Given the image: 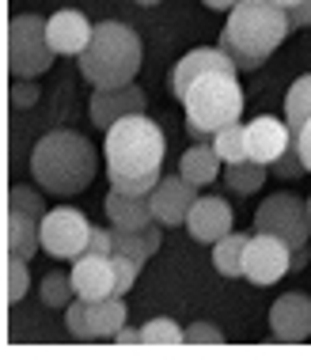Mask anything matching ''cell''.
<instances>
[{
  "label": "cell",
  "mask_w": 311,
  "mask_h": 360,
  "mask_svg": "<svg viewBox=\"0 0 311 360\" xmlns=\"http://www.w3.org/2000/svg\"><path fill=\"white\" fill-rule=\"evenodd\" d=\"M163 152H167V137L148 114H129V118L114 122L103 144L110 190L148 198L156 182L163 179Z\"/></svg>",
  "instance_id": "1"
},
{
  "label": "cell",
  "mask_w": 311,
  "mask_h": 360,
  "mask_svg": "<svg viewBox=\"0 0 311 360\" xmlns=\"http://www.w3.org/2000/svg\"><path fill=\"white\" fill-rule=\"evenodd\" d=\"M288 31H293V23H288V12L281 4H274V0H239L228 12L220 50L236 61V69L255 72L288 38Z\"/></svg>",
  "instance_id": "2"
},
{
  "label": "cell",
  "mask_w": 311,
  "mask_h": 360,
  "mask_svg": "<svg viewBox=\"0 0 311 360\" xmlns=\"http://www.w3.org/2000/svg\"><path fill=\"white\" fill-rule=\"evenodd\" d=\"M31 174L46 193H57V198H76V193H84L95 179L91 141L76 129L46 133L31 152Z\"/></svg>",
  "instance_id": "3"
},
{
  "label": "cell",
  "mask_w": 311,
  "mask_h": 360,
  "mask_svg": "<svg viewBox=\"0 0 311 360\" xmlns=\"http://www.w3.org/2000/svg\"><path fill=\"white\" fill-rule=\"evenodd\" d=\"M141 69V38L133 27L106 19L95 23L91 42L80 53V72L91 87H125Z\"/></svg>",
  "instance_id": "4"
},
{
  "label": "cell",
  "mask_w": 311,
  "mask_h": 360,
  "mask_svg": "<svg viewBox=\"0 0 311 360\" xmlns=\"http://www.w3.org/2000/svg\"><path fill=\"white\" fill-rule=\"evenodd\" d=\"M243 87H239V72H205L190 84V91L182 95L186 106V122L201 125L209 133H220L224 125L239 122L243 114Z\"/></svg>",
  "instance_id": "5"
},
{
  "label": "cell",
  "mask_w": 311,
  "mask_h": 360,
  "mask_svg": "<svg viewBox=\"0 0 311 360\" xmlns=\"http://www.w3.org/2000/svg\"><path fill=\"white\" fill-rule=\"evenodd\" d=\"M53 50L50 38H46V19L38 15H15L12 31H8V65H12L15 80L27 76H42L53 65Z\"/></svg>",
  "instance_id": "6"
},
{
  "label": "cell",
  "mask_w": 311,
  "mask_h": 360,
  "mask_svg": "<svg viewBox=\"0 0 311 360\" xmlns=\"http://www.w3.org/2000/svg\"><path fill=\"white\" fill-rule=\"evenodd\" d=\"M46 201L34 190L15 186L8 198V250L31 262L42 250V220H46Z\"/></svg>",
  "instance_id": "7"
},
{
  "label": "cell",
  "mask_w": 311,
  "mask_h": 360,
  "mask_svg": "<svg viewBox=\"0 0 311 360\" xmlns=\"http://www.w3.org/2000/svg\"><path fill=\"white\" fill-rule=\"evenodd\" d=\"M255 231H269V236L285 239L293 250L307 247V239H311L307 201H300L296 193H274V198H266L255 212Z\"/></svg>",
  "instance_id": "8"
},
{
  "label": "cell",
  "mask_w": 311,
  "mask_h": 360,
  "mask_svg": "<svg viewBox=\"0 0 311 360\" xmlns=\"http://www.w3.org/2000/svg\"><path fill=\"white\" fill-rule=\"evenodd\" d=\"M87 243H91V224L80 209H50L42 220V250L50 258H69L76 262L80 255H87Z\"/></svg>",
  "instance_id": "9"
},
{
  "label": "cell",
  "mask_w": 311,
  "mask_h": 360,
  "mask_svg": "<svg viewBox=\"0 0 311 360\" xmlns=\"http://www.w3.org/2000/svg\"><path fill=\"white\" fill-rule=\"evenodd\" d=\"M285 274H293V247L269 231H255L243 250V277L250 285H277Z\"/></svg>",
  "instance_id": "10"
},
{
  "label": "cell",
  "mask_w": 311,
  "mask_h": 360,
  "mask_svg": "<svg viewBox=\"0 0 311 360\" xmlns=\"http://www.w3.org/2000/svg\"><path fill=\"white\" fill-rule=\"evenodd\" d=\"M193 201H198V186L186 182L182 174L160 179V182H156V190L148 193L152 217H156V224H163V228H179V224H186Z\"/></svg>",
  "instance_id": "11"
},
{
  "label": "cell",
  "mask_w": 311,
  "mask_h": 360,
  "mask_svg": "<svg viewBox=\"0 0 311 360\" xmlns=\"http://www.w3.org/2000/svg\"><path fill=\"white\" fill-rule=\"evenodd\" d=\"M296 129L288 122L274 118V114H262V118L247 122V155L262 167H274L281 155L288 152V144H293Z\"/></svg>",
  "instance_id": "12"
},
{
  "label": "cell",
  "mask_w": 311,
  "mask_h": 360,
  "mask_svg": "<svg viewBox=\"0 0 311 360\" xmlns=\"http://www.w3.org/2000/svg\"><path fill=\"white\" fill-rule=\"evenodd\" d=\"M129 114H144V91L133 84L125 87H95L91 91V122L106 133L114 122L129 118Z\"/></svg>",
  "instance_id": "13"
},
{
  "label": "cell",
  "mask_w": 311,
  "mask_h": 360,
  "mask_svg": "<svg viewBox=\"0 0 311 360\" xmlns=\"http://www.w3.org/2000/svg\"><path fill=\"white\" fill-rule=\"evenodd\" d=\"M269 330L277 342H304L311 334V296L304 292H285L269 307Z\"/></svg>",
  "instance_id": "14"
},
{
  "label": "cell",
  "mask_w": 311,
  "mask_h": 360,
  "mask_svg": "<svg viewBox=\"0 0 311 360\" xmlns=\"http://www.w3.org/2000/svg\"><path fill=\"white\" fill-rule=\"evenodd\" d=\"M205 72H239V69H236V61H231V57L220 50V46H217V50H209V46L190 50L179 65H174V76H171L174 99H182V95L190 91V84L198 80V76H205Z\"/></svg>",
  "instance_id": "15"
},
{
  "label": "cell",
  "mask_w": 311,
  "mask_h": 360,
  "mask_svg": "<svg viewBox=\"0 0 311 360\" xmlns=\"http://www.w3.org/2000/svg\"><path fill=\"white\" fill-rule=\"evenodd\" d=\"M72 285H76V296H84V300L114 296V258L95 255V250L80 255L72 266Z\"/></svg>",
  "instance_id": "16"
},
{
  "label": "cell",
  "mask_w": 311,
  "mask_h": 360,
  "mask_svg": "<svg viewBox=\"0 0 311 360\" xmlns=\"http://www.w3.org/2000/svg\"><path fill=\"white\" fill-rule=\"evenodd\" d=\"M91 31L95 27L84 19V12L76 8H65V12H53L46 19V38H50V50L53 53H76L80 57L91 42Z\"/></svg>",
  "instance_id": "17"
},
{
  "label": "cell",
  "mask_w": 311,
  "mask_h": 360,
  "mask_svg": "<svg viewBox=\"0 0 311 360\" xmlns=\"http://www.w3.org/2000/svg\"><path fill=\"white\" fill-rule=\"evenodd\" d=\"M186 228L198 243H220L231 231V205L224 198H201L193 201L190 217H186Z\"/></svg>",
  "instance_id": "18"
},
{
  "label": "cell",
  "mask_w": 311,
  "mask_h": 360,
  "mask_svg": "<svg viewBox=\"0 0 311 360\" xmlns=\"http://www.w3.org/2000/svg\"><path fill=\"white\" fill-rule=\"evenodd\" d=\"M103 209H106V220H110V228H122V231L148 228V224L156 220L148 198H133V193H122V190H110V193H106Z\"/></svg>",
  "instance_id": "19"
},
{
  "label": "cell",
  "mask_w": 311,
  "mask_h": 360,
  "mask_svg": "<svg viewBox=\"0 0 311 360\" xmlns=\"http://www.w3.org/2000/svg\"><path fill=\"white\" fill-rule=\"evenodd\" d=\"M87 342H114V334L125 326V304L122 296H106V300H87Z\"/></svg>",
  "instance_id": "20"
},
{
  "label": "cell",
  "mask_w": 311,
  "mask_h": 360,
  "mask_svg": "<svg viewBox=\"0 0 311 360\" xmlns=\"http://www.w3.org/2000/svg\"><path fill=\"white\" fill-rule=\"evenodd\" d=\"M220 163H224V160H220V152L212 148V141H205V144H193V148L182 152L179 174L201 190V186H209V182L220 174Z\"/></svg>",
  "instance_id": "21"
},
{
  "label": "cell",
  "mask_w": 311,
  "mask_h": 360,
  "mask_svg": "<svg viewBox=\"0 0 311 360\" xmlns=\"http://www.w3.org/2000/svg\"><path fill=\"white\" fill-rule=\"evenodd\" d=\"M114 231V255H125V258H133L137 266H144L156 250H160V228H156V220L148 224V228H137V231H122V228H110Z\"/></svg>",
  "instance_id": "22"
},
{
  "label": "cell",
  "mask_w": 311,
  "mask_h": 360,
  "mask_svg": "<svg viewBox=\"0 0 311 360\" xmlns=\"http://www.w3.org/2000/svg\"><path fill=\"white\" fill-rule=\"evenodd\" d=\"M250 236L243 231H228L220 243H212V262L224 277H243V250H247Z\"/></svg>",
  "instance_id": "23"
},
{
  "label": "cell",
  "mask_w": 311,
  "mask_h": 360,
  "mask_svg": "<svg viewBox=\"0 0 311 360\" xmlns=\"http://www.w3.org/2000/svg\"><path fill=\"white\" fill-rule=\"evenodd\" d=\"M285 122L293 129H304V122H311V72L288 87L285 95Z\"/></svg>",
  "instance_id": "24"
},
{
  "label": "cell",
  "mask_w": 311,
  "mask_h": 360,
  "mask_svg": "<svg viewBox=\"0 0 311 360\" xmlns=\"http://www.w3.org/2000/svg\"><path fill=\"white\" fill-rule=\"evenodd\" d=\"M212 148L220 152V160H224V163L250 160V155H247V125L231 122V125H224L220 133H212Z\"/></svg>",
  "instance_id": "25"
},
{
  "label": "cell",
  "mask_w": 311,
  "mask_h": 360,
  "mask_svg": "<svg viewBox=\"0 0 311 360\" xmlns=\"http://www.w3.org/2000/svg\"><path fill=\"white\" fill-rule=\"evenodd\" d=\"M266 171L269 167H262V163H255V160L224 163V179H228V186L236 190V193H255L262 182H266Z\"/></svg>",
  "instance_id": "26"
},
{
  "label": "cell",
  "mask_w": 311,
  "mask_h": 360,
  "mask_svg": "<svg viewBox=\"0 0 311 360\" xmlns=\"http://www.w3.org/2000/svg\"><path fill=\"white\" fill-rule=\"evenodd\" d=\"M186 342V330L171 319H148L141 326V345H182Z\"/></svg>",
  "instance_id": "27"
},
{
  "label": "cell",
  "mask_w": 311,
  "mask_h": 360,
  "mask_svg": "<svg viewBox=\"0 0 311 360\" xmlns=\"http://www.w3.org/2000/svg\"><path fill=\"white\" fill-rule=\"evenodd\" d=\"M72 300H76L72 274H46V281H42V304L46 307H69Z\"/></svg>",
  "instance_id": "28"
},
{
  "label": "cell",
  "mask_w": 311,
  "mask_h": 360,
  "mask_svg": "<svg viewBox=\"0 0 311 360\" xmlns=\"http://www.w3.org/2000/svg\"><path fill=\"white\" fill-rule=\"evenodd\" d=\"M110 258H114V296H125V292L137 285L141 266L133 258H125V255H110Z\"/></svg>",
  "instance_id": "29"
},
{
  "label": "cell",
  "mask_w": 311,
  "mask_h": 360,
  "mask_svg": "<svg viewBox=\"0 0 311 360\" xmlns=\"http://www.w3.org/2000/svg\"><path fill=\"white\" fill-rule=\"evenodd\" d=\"M27 292V258H8V300H23Z\"/></svg>",
  "instance_id": "30"
},
{
  "label": "cell",
  "mask_w": 311,
  "mask_h": 360,
  "mask_svg": "<svg viewBox=\"0 0 311 360\" xmlns=\"http://www.w3.org/2000/svg\"><path fill=\"white\" fill-rule=\"evenodd\" d=\"M84 311H87V300L84 296H76L69 307H65V323H69V334L76 338V342H87V319H84Z\"/></svg>",
  "instance_id": "31"
},
{
  "label": "cell",
  "mask_w": 311,
  "mask_h": 360,
  "mask_svg": "<svg viewBox=\"0 0 311 360\" xmlns=\"http://www.w3.org/2000/svg\"><path fill=\"white\" fill-rule=\"evenodd\" d=\"M274 174H281V179H296V174H304L307 167H304V160H300V144H296V137H293V144H288V152L281 155V160L269 167Z\"/></svg>",
  "instance_id": "32"
},
{
  "label": "cell",
  "mask_w": 311,
  "mask_h": 360,
  "mask_svg": "<svg viewBox=\"0 0 311 360\" xmlns=\"http://www.w3.org/2000/svg\"><path fill=\"white\" fill-rule=\"evenodd\" d=\"M186 342L190 345H220V342H224V334H220L212 323H193L186 330Z\"/></svg>",
  "instance_id": "33"
},
{
  "label": "cell",
  "mask_w": 311,
  "mask_h": 360,
  "mask_svg": "<svg viewBox=\"0 0 311 360\" xmlns=\"http://www.w3.org/2000/svg\"><path fill=\"white\" fill-rule=\"evenodd\" d=\"M87 250H95V255H114V231L91 228V243H87Z\"/></svg>",
  "instance_id": "34"
},
{
  "label": "cell",
  "mask_w": 311,
  "mask_h": 360,
  "mask_svg": "<svg viewBox=\"0 0 311 360\" xmlns=\"http://www.w3.org/2000/svg\"><path fill=\"white\" fill-rule=\"evenodd\" d=\"M296 144H300V160L311 171V122H304V129H296Z\"/></svg>",
  "instance_id": "35"
},
{
  "label": "cell",
  "mask_w": 311,
  "mask_h": 360,
  "mask_svg": "<svg viewBox=\"0 0 311 360\" xmlns=\"http://www.w3.org/2000/svg\"><path fill=\"white\" fill-rule=\"evenodd\" d=\"M34 99H38V87H34V84H31V87H23V84L12 87V103H15V106H27V103H34Z\"/></svg>",
  "instance_id": "36"
},
{
  "label": "cell",
  "mask_w": 311,
  "mask_h": 360,
  "mask_svg": "<svg viewBox=\"0 0 311 360\" xmlns=\"http://www.w3.org/2000/svg\"><path fill=\"white\" fill-rule=\"evenodd\" d=\"M288 23H293V27H311V0H304L300 8L288 12Z\"/></svg>",
  "instance_id": "37"
},
{
  "label": "cell",
  "mask_w": 311,
  "mask_h": 360,
  "mask_svg": "<svg viewBox=\"0 0 311 360\" xmlns=\"http://www.w3.org/2000/svg\"><path fill=\"white\" fill-rule=\"evenodd\" d=\"M114 342H118V345H137V342H141V330L125 323V326L118 330V334H114Z\"/></svg>",
  "instance_id": "38"
},
{
  "label": "cell",
  "mask_w": 311,
  "mask_h": 360,
  "mask_svg": "<svg viewBox=\"0 0 311 360\" xmlns=\"http://www.w3.org/2000/svg\"><path fill=\"white\" fill-rule=\"evenodd\" d=\"M307 262H311V250H307V247H296V250H293V269H304Z\"/></svg>",
  "instance_id": "39"
},
{
  "label": "cell",
  "mask_w": 311,
  "mask_h": 360,
  "mask_svg": "<svg viewBox=\"0 0 311 360\" xmlns=\"http://www.w3.org/2000/svg\"><path fill=\"white\" fill-rule=\"evenodd\" d=\"M205 8H212V12H231V8L239 4V0H201Z\"/></svg>",
  "instance_id": "40"
},
{
  "label": "cell",
  "mask_w": 311,
  "mask_h": 360,
  "mask_svg": "<svg viewBox=\"0 0 311 360\" xmlns=\"http://www.w3.org/2000/svg\"><path fill=\"white\" fill-rule=\"evenodd\" d=\"M274 4H281V8H285V12H293V8H300V4H304V0H274Z\"/></svg>",
  "instance_id": "41"
},
{
  "label": "cell",
  "mask_w": 311,
  "mask_h": 360,
  "mask_svg": "<svg viewBox=\"0 0 311 360\" xmlns=\"http://www.w3.org/2000/svg\"><path fill=\"white\" fill-rule=\"evenodd\" d=\"M137 4H144V8H152V4H160V0H137Z\"/></svg>",
  "instance_id": "42"
},
{
  "label": "cell",
  "mask_w": 311,
  "mask_h": 360,
  "mask_svg": "<svg viewBox=\"0 0 311 360\" xmlns=\"http://www.w3.org/2000/svg\"><path fill=\"white\" fill-rule=\"evenodd\" d=\"M307 212H311V193H307Z\"/></svg>",
  "instance_id": "43"
}]
</instances>
